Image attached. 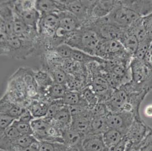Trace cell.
Instances as JSON below:
<instances>
[{
  "instance_id": "30",
  "label": "cell",
  "mask_w": 152,
  "mask_h": 151,
  "mask_svg": "<svg viewBox=\"0 0 152 151\" xmlns=\"http://www.w3.org/2000/svg\"><path fill=\"white\" fill-rule=\"evenodd\" d=\"M65 105L64 104L62 100L52 101L50 103L48 113L45 118L52 119Z\"/></svg>"
},
{
  "instance_id": "43",
  "label": "cell",
  "mask_w": 152,
  "mask_h": 151,
  "mask_svg": "<svg viewBox=\"0 0 152 151\" xmlns=\"http://www.w3.org/2000/svg\"></svg>"
},
{
  "instance_id": "14",
  "label": "cell",
  "mask_w": 152,
  "mask_h": 151,
  "mask_svg": "<svg viewBox=\"0 0 152 151\" xmlns=\"http://www.w3.org/2000/svg\"><path fill=\"white\" fill-rule=\"evenodd\" d=\"M118 1H96L91 16L96 19L107 17L116 7Z\"/></svg>"
},
{
  "instance_id": "23",
  "label": "cell",
  "mask_w": 152,
  "mask_h": 151,
  "mask_svg": "<svg viewBox=\"0 0 152 151\" xmlns=\"http://www.w3.org/2000/svg\"><path fill=\"white\" fill-rule=\"evenodd\" d=\"M108 128L105 118H93L91 122L88 135H103Z\"/></svg>"
},
{
  "instance_id": "15",
  "label": "cell",
  "mask_w": 152,
  "mask_h": 151,
  "mask_svg": "<svg viewBox=\"0 0 152 151\" xmlns=\"http://www.w3.org/2000/svg\"><path fill=\"white\" fill-rule=\"evenodd\" d=\"M121 3L132 9L141 17L152 14V1H121Z\"/></svg>"
},
{
  "instance_id": "42",
  "label": "cell",
  "mask_w": 152,
  "mask_h": 151,
  "mask_svg": "<svg viewBox=\"0 0 152 151\" xmlns=\"http://www.w3.org/2000/svg\"><path fill=\"white\" fill-rule=\"evenodd\" d=\"M102 151H110V149H108L107 148H106L104 150H103Z\"/></svg>"
},
{
  "instance_id": "6",
  "label": "cell",
  "mask_w": 152,
  "mask_h": 151,
  "mask_svg": "<svg viewBox=\"0 0 152 151\" xmlns=\"http://www.w3.org/2000/svg\"><path fill=\"white\" fill-rule=\"evenodd\" d=\"M101 40H119L124 29L110 22L106 17L95 19L90 24Z\"/></svg>"
},
{
  "instance_id": "21",
  "label": "cell",
  "mask_w": 152,
  "mask_h": 151,
  "mask_svg": "<svg viewBox=\"0 0 152 151\" xmlns=\"http://www.w3.org/2000/svg\"><path fill=\"white\" fill-rule=\"evenodd\" d=\"M68 91L66 85L54 83L47 90L43 100L51 102L52 101L62 100Z\"/></svg>"
},
{
  "instance_id": "8",
  "label": "cell",
  "mask_w": 152,
  "mask_h": 151,
  "mask_svg": "<svg viewBox=\"0 0 152 151\" xmlns=\"http://www.w3.org/2000/svg\"><path fill=\"white\" fill-rule=\"evenodd\" d=\"M152 128L148 126L141 117H136L125 136L132 144H139Z\"/></svg>"
},
{
  "instance_id": "5",
  "label": "cell",
  "mask_w": 152,
  "mask_h": 151,
  "mask_svg": "<svg viewBox=\"0 0 152 151\" xmlns=\"http://www.w3.org/2000/svg\"><path fill=\"white\" fill-rule=\"evenodd\" d=\"M105 103L110 112L127 111L133 113L130 104V93L124 85L115 89Z\"/></svg>"
},
{
  "instance_id": "22",
  "label": "cell",
  "mask_w": 152,
  "mask_h": 151,
  "mask_svg": "<svg viewBox=\"0 0 152 151\" xmlns=\"http://www.w3.org/2000/svg\"><path fill=\"white\" fill-rule=\"evenodd\" d=\"M121 132L113 128H108L102 135V138L106 148L111 150L118 144L124 138Z\"/></svg>"
},
{
  "instance_id": "9",
  "label": "cell",
  "mask_w": 152,
  "mask_h": 151,
  "mask_svg": "<svg viewBox=\"0 0 152 151\" xmlns=\"http://www.w3.org/2000/svg\"><path fill=\"white\" fill-rule=\"evenodd\" d=\"M93 91L97 95L99 102H106L114 92L107 80L101 76H96L91 78L90 84Z\"/></svg>"
},
{
  "instance_id": "34",
  "label": "cell",
  "mask_w": 152,
  "mask_h": 151,
  "mask_svg": "<svg viewBox=\"0 0 152 151\" xmlns=\"http://www.w3.org/2000/svg\"><path fill=\"white\" fill-rule=\"evenodd\" d=\"M1 125H0V133L5 132L9 127L13 125V122L16 119L12 117L7 114H0Z\"/></svg>"
},
{
  "instance_id": "2",
  "label": "cell",
  "mask_w": 152,
  "mask_h": 151,
  "mask_svg": "<svg viewBox=\"0 0 152 151\" xmlns=\"http://www.w3.org/2000/svg\"><path fill=\"white\" fill-rule=\"evenodd\" d=\"M106 18L121 28L127 29L142 17L132 9L124 5L121 1H118L116 7Z\"/></svg>"
},
{
  "instance_id": "17",
  "label": "cell",
  "mask_w": 152,
  "mask_h": 151,
  "mask_svg": "<svg viewBox=\"0 0 152 151\" xmlns=\"http://www.w3.org/2000/svg\"><path fill=\"white\" fill-rule=\"evenodd\" d=\"M61 136L65 144L79 151L84 136L70 127L61 132Z\"/></svg>"
},
{
  "instance_id": "31",
  "label": "cell",
  "mask_w": 152,
  "mask_h": 151,
  "mask_svg": "<svg viewBox=\"0 0 152 151\" xmlns=\"http://www.w3.org/2000/svg\"><path fill=\"white\" fill-rule=\"evenodd\" d=\"M90 110L93 118H106V117L110 113L106 103L101 102H99Z\"/></svg>"
},
{
  "instance_id": "20",
  "label": "cell",
  "mask_w": 152,
  "mask_h": 151,
  "mask_svg": "<svg viewBox=\"0 0 152 151\" xmlns=\"http://www.w3.org/2000/svg\"><path fill=\"white\" fill-rule=\"evenodd\" d=\"M71 59L78 63H81L83 65L89 64L91 63H98L102 65L105 64L107 60L101 57L93 56L88 54L82 51L78 50L73 48L72 51Z\"/></svg>"
},
{
  "instance_id": "25",
  "label": "cell",
  "mask_w": 152,
  "mask_h": 151,
  "mask_svg": "<svg viewBox=\"0 0 152 151\" xmlns=\"http://www.w3.org/2000/svg\"><path fill=\"white\" fill-rule=\"evenodd\" d=\"M38 141L33 135H20L14 142L13 151H20Z\"/></svg>"
},
{
  "instance_id": "38",
  "label": "cell",
  "mask_w": 152,
  "mask_h": 151,
  "mask_svg": "<svg viewBox=\"0 0 152 151\" xmlns=\"http://www.w3.org/2000/svg\"><path fill=\"white\" fill-rule=\"evenodd\" d=\"M35 119L34 118V117L32 116L31 112L30 111V110L25 108V110H23V113L20 115V116L19 117V118L17 119H19V120L25 122H27V123H31L32 120Z\"/></svg>"
},
{
  "instance_id": "32",
  "label": "cell",
  "mask_w": 152,
  "mask_h": 151,
  "mask_svg": "<svg viewBox=\"0 0 152 151\" xmlns=\"http://www.w3.org/2000/svg\"><path fill=\"white\" fill-rule=\"evenodd\" d=\"M152 43V40L150 39H148L143 42H139L137 50L136 51L135 55L133 57H135L140 60H143L147 51L149 48Z\"/></svg>"
},
{
  "instance_id": "1",
  "label": "cell",
  "mask_w": 152,
  "mask_h": 151,
  "mask_svg": "<svg viewBox=\"0 0 152 151\" xmlns=\"http://www.w3.org/2000/svg\"><path fill=\"white\" fill-rule=\"evenodd\" d=\"M101 40L94 29L88 25L82 26L78 30L72 33L65 43L73 48L96 56V49Z\"/></svg>"
},
{
  "instance_id": "37",
  "label": "cell",
  "mask_w": 152,
  "mask_h": 151,
  "mask_svg": "<svg viewBox=\"0 0 152 151\" xmlns=\"http://www.w3.org/2000/svg\"><path fill=\"white\" fill-rule=\"evenodd\" d=\"M142 19L147 35L152 40V14L142 17Z\"/></svg>"
},
{
  "instance_id": "13",
  "label": "cell",
  "mask_w": 152,
  "mask_h": 151,
  "mask_svg": "<svg viewBox=\"0 0 152 151\" xmlns=\"http://www.w3.org/2000/svg\"><path fill=\"white\" fill-rule=\"evenodd\" d=\"M72 122V117L69 106L66 105L51 120L53 125L61 132L70 127Z\"/></svg>"
},
{
  "instance_id": "4",
  "label": "cell",
  "mask_w": 152,
  "mask_h": 151,
  "mask_svg": "<svg viewBox=\"0 0 152 151\" xmlns=\"http://www.w3.org/2000/svg\"><path fill=\"white\" fill-rule=\"evenodd\" d=\"M134 114L127 111L110 112L106 117V122L109 128H113L126 135L136 118Z\"/></svg>"
},
{
  "instance_id": "11",
  "label": "cell",
  "mask_w": 152,
  "mask_h": 151,
  "mask_svg": "<svg viewBox=\"0 0 152 151\" xmlns=\"http://www.w3.org/2000/svg\"><path fill=\"white\" fill-rule=\"evenodd\" d=\"M60 19V27L70 34L78 30L83 26V23L75 15L68 11L58 13Z\"/></svg>"
},
{
  "instance_id": "28",
  "label": "cell",
  "mask_w": 152,
  "mask_h": 151,
  "mask_svg": "<svg viewBox=\"0 0 152 151\" xmlns=\"http://www.w3.org/2000/svg\"><path fill=\"white\" fill-rule=\"evenodd\" d=\"M51 77L54 83L66 85L68 80L69 74L62 68H57L51 70Z\"/></svg>"
},
{
  "instance_id": "41",
  "label": "cell",
  "mask_w": 152,
  "mask_h": 151,
  "mask_svg": "<svg viewBox=\"0 0 152 151\" xmlns=\"http://www.w3.org/2000/svg\"><path fill=\"white\" fill-rule=\"evenodd\" d=\"M126 151H141V149L137 144L131 143L128 146Z\"/></svg>"
},
{
  "instance_id": "36",
  "label": "cell",
  "mask_w": 152,
  "mask_h": 151,
  "mask_svg": "<svg viewBox=\"0 0 152 151\" xmlns=\"http://www.w3.org/2000/svg\"><path fill=\"white\" fill-rule=\"evenodd\" d=\"M0 136H4L12 141H15L20 136L18 131L13 125L9 127L5 132L1 133Z\"/></svg>"
},
{
  "instance_id": "27",
  "label": "cell",
  "mask_w": 152,
  "mask_h": 151,
  "mask_svg": "<svg viewBox=\"0 0 152 151\" xmlns=\"http://www.w3.org/2000/svg\"><path fill=\"white\" fill-rule=\"evenodd\" d=\"M80 93L83 96V98L88 103L90 109L99 102V100L97 95L93 91L90 85L86 86Z\"/></svg>"
},
{
  "instance_id": "24",
  "label": "cell",
  "mask_w": 152,
  "mask_h": 151,
  "mask_svg": "<svg viewBox=\"0 0 152 151\" xmlns=\"http://www.w3.org/2000/svg\"><path fill=\"white\" fill-rule=\"evenodd\" d=\"M39 151H78L72 148L64 143L58 142L41 141Z\"/></svg>"
},
{
  "instance_id": "3",
  "label": "cell",
  "mask_w": 152,
  "mask_h": 151,
  "mask_svg": "<svg viewBox=\"0 0 152 151\" xmlns=\"http://www.w3.org/2000/svg\"><path fill=\"white\" fill-rule=\"evenodd\" d=\"M35 40L25 39L13 35L9 38L7 56L17 59H25L37 50Z\"/></svg>"
},
{
  "instance_id": "35",
  "label": "cell",
  "mask_w": 152,
  "mask_h": 151,
  "mask_svg": "<svg viewBox=\"0 0 152 151\" xmlns=\"http://www.w3.org/2000/svg\"><path fill=\"white\" fill-rule=\"evenodd\" d=\"M138 145L141 151H152V128Z\"/></svg>"
},
{
  "instance_id": "10",
  "label": "cell",
  "mask_w": 152,
  "mask_h": 151,
  "mask_svg": "<svg viewBox=\"0 0 152 151\" xmlns=\"http://www.w3.org/2000/svg\"><path fill=\"white\" fill-rule=\"evenodd\" d=\"M35 9L40 13L41 17L50 14L66 11L63 1H35Z\"/></svg>"
},
{
  "instance_id": "26",
  "label": "cell",
  "mask_w": 152,
  "mask_h": 151,
  "mask_svg": "<svg viewBox=\"0 0 152 151\" xmlns=\"http://www.w3.org/2000/svg\"><path fill=\"white\" fill-rule=\"evenodd\" d=\"M83 98L80 92L68 90L64 96L62 101L64 104L68 106H75L80 104Z\"/></svg>"
},
{
  "instance_id": "39",
  "label": "cell",
  "mask_w": 152,
  "mask_h": 151,
  "mask_svg": "<svg viewBox=\"0 0 152 151\" xmlns=\"http://www.w3.org/2000/svg\"><path fill=\"white\" fill-rule=\"evenodd\" d=\"M142 61L152 72V43L147 51Z\"/></svg>"
},
{
  "instance_id": "16",
  "label": "cell",
  "mask_w": 152,
  "mask_h": 151,
  "mask_svg": "<svg viewBox=\"0 0 152 151\" xmlns=\"http://www.w3.org/2000/svg\"><path fill=\"white\" fill-rule=\"evenodd\" d=\"M50 103V102L41 99L32 100L26 108L30 110L35 119L42 118L47 116Z\"/></svg>"
},
{
  "instance_id": "33",
  "label": "cell",
  "mask_w": 152,
  "mask_h": 151,
  "mask_svg": "<svg viewBox=\"0 0 152 151\" xmlns=\"http://www.w3.org/2000/svg\"><path fill=\"white\" fill-rule=\"evenodd\" d=\"M73 49V48H72L69 45L65 43L61 44L54 48L55 51L63 59H71Z\"/></svg>"
},
{
  "instance_id": "29",
  "label": "cell",
  "mask_w": 152,
  "mask_h": 151,
  "mask_svg": "<svg viewBox=\"0 0 152 151\" xmlns=\"http://www.w3.org/2000/svg\"><path fill=\"white\" fill-rule=\"evenodd\" d=\"M18 131L20 135H33V130L31 123L25 122L19 119H15L13 125Z\"/></svg>"
},
{
  "instance_id": "7",
  "label": "cell",
  "mask_w": 152,
  "mask_h": 151,
  "mask_svg": "<svg viewBox=\"0 0 152 151\" xmlns=\"http://www.w3.org/2000/svg\"><path fill=\"white\" fill-rule=\"evenodd\" d=\"M96 1H63L66 11L75 15L82 23L91 16Z\"/></svg>"
},
{
  "instance_id": "12",
  "label": "cell",
  "mask_w": 152,
  "mask_h": 151,
  "mask_svg": "<svg viewBox=\"0 0 152 151\" xmlns=\"http://www.w3.org/2000/svg\"><path fill=\"white\" fill-rule=\"evenodd\" d=\"M106 148L102 135H88L83 137L79 151H102Z\"/></svg>"
},
{
  "instance_id": "40",
  "label": "cell",
  "mask_w": 152,
  "mask_h": 151,
  "mask_svg": "<svg viewBox=\"0 0 152 151\" xmlns=\"http://www.w3.org/2000/svg\"><path fill=\"white\" fill-rule=\"evenodd\" d=\"M39 150H40V141H38L26 148L22 149L20 151H39Z\"/></svg>"
},
{
  "instance_id": "18",
  "label": "cell",
  "mask_w": 152,
  "mask_h": 151,
  "mask_svg": "<svg viewBox=\"0 0 152 151\" xmlns=\"http://www.w3.org/2000/svg\"><path fill=\"white\" fill-rule=\"evenodd\" d=\"M119 40L124 47L125 50L134 56L137 50L139 42L137 39L128 29H124Z\"/></svg>"
},
{
  "instance_id": "19",
  "label": "cell",
  "mask_w": 152,
  "mask_h": 151,
  "mask_svg": "<svg viewBox=\"0 0 152 151\" xmlns=\"http://www.w3.org/2000/svg\"><path fill=\"white\" fill-rule=\"evenodd\" d=\"M15 13L19 15L26 25L38 31V25L41 15L35 7L23 11L19 14Z\"/></svg>"
}]
</instances>
